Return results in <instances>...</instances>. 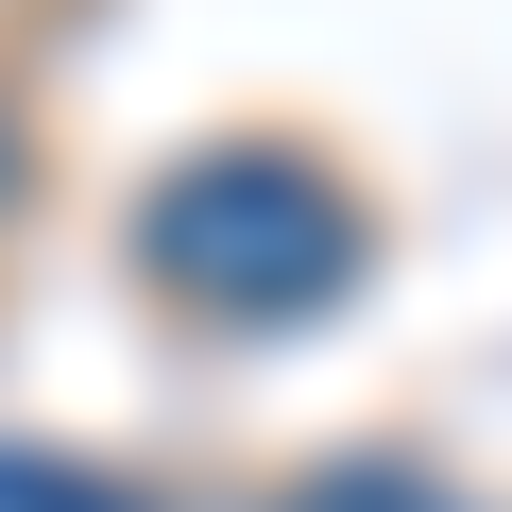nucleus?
Masks as SVG:
<instances>
[{
  "mask_svg": "<svg viewBox=\"0 0 512 512\" xmlns=\"http://www.w3.org/2000/svg\"><path fill=\"white\" fill-rule=\"evenodd\" d=\"M359 256H376V222H359V188H342L308 137H205V154H171L154 205H137V274H154L188 325H239V342L342 308Z\"/></svg>",
  "mask_w": 512,
  "mask_h": 512,
  "instance_id": "obj_1",
  "label": "nucleus"
},
{
  "mask_svg": "<svg viewBox=\"0 0 512 512\" xmlns=\"http://www.w3.org/2000/svg\"><path fill=\"white\" fill-rule=\"evenodd\" d=\"M0 512H171V495H137V478H103V461H35V444H0Z\"/></svg>",
  "mask_w": 512,
  "mask_h": 512,
  "instance_id": "obj_2",
  "label": "nucleus"
},
{
  "mask_svg": "<svg viewBox=\"0 0 512 512\" xmlns=\"http://www.w3.org/2000/svg\"><path fill=\"white\" fill-rule=\"evenodd\" d=\"M35 205V120H18V86H0V222Z\"/></svg>",
  "mask_w": 512,
  "mask_h": 512,
  "instance_id": "obj_3",
  "label": "nucleus"
}]
</instances>
